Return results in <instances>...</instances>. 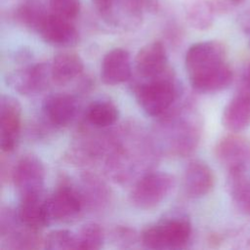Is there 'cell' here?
<instances>
[{
  "mask_svg": "<svg viewBox=\"0 0 250 250\" xmlns=\"http://www.w3.org/2000/svg\"><path fill=\"white\" fill-rule=\"evenodd\" d=\"M202 122L199 114L190 104L177 105L159 117L153 140L158 151L170 155L188 156L191 154L201 139Z\"/></svg>",
  "mask_w": 250,
  "mask_h": 250,
  "instance_id": "obj_1",
  "label": "cell"
},
{
  "mask_svg": "<svg viewBox=\"0 0 250 250\" xmlns=\"http://www.w3.org/2000/svg\"><path fill=\"white\" fill-rule=\"evenodd\" d=\"M135 95L142 109L149 116L161 117L176 106L179 87L174 72L145 79L135 86Z\"/></svg>",
  "mask_w": 250,
  "mask_h": 250,
  "instance_id": "obj_2",
  "label": "cell"
},
{
  "mask_svg": "<svg viewBox=\"0 0 250 250\" xmlns=\"http://www.w3.org/2000/svg\"><path fill=\"white\" fill-rule=\"evenodd\" d=\"M175 177L163 171L143 174L135 183L130 194V203L141 210H150L158 206L175 187Z\"/></svg>",
  "mask_w": 250,
  "mask_h": 250,
  "instance_id": "obj_3",
  "label": "cell"
},
{
  "mask_svg": "<svg viewBox=\"0 0 250 250\" xmlns=\"http://www.w3.org/2000/svg\"><path fill=\"white\" fill-rule=\"evenodd\" d=\"M190 235L189 221L177 217L146 228L141 233V242L149 249H177L184 247Z\"/></svg>",
  "mask_w": 250,
  "mask_h": 250,
  "instance_id": "obj_4",
  "label": "cell"
},
{
  "mask_svg": "<svg viewBox=\"0 0 250 250\" xmlns=\"http://www.w3.org/2000/svg\"><path fill=\"white\" fill-rule=\"evenodd\" d=\"M84 207L79 189L64 184L45 198V209L49 224L70 222L80 215Z\"/></svg>",
  "mask_w": 250,
  "mask_h": 250,
  "instance_id": "obj_5",
  "label": "cell"
},
{
  "mask_svg": "<svg viewBox=\"0 0 250 250\" xmlns=\"http://www.w3.org/2000/svg\"><path fill=\"white\" fill-rule=\"evenodd\" d=\"M12 180L21 197L42 195L45 183V168L39 157L22 155L12 170Z\"/></svg>",
  "mask_w": 250,
  "mask_h": 250,
  "instance_id": "obj_6",
  "label": "cell"
},
{
  "mask_svg": "<svg viewBox=\"0 0 250 250\" xmlns=\"http://www.w3.org/2000/svg\"><path fill=\"white\" fill-rule=\"evenodd\" d=\"M226 57V48L219 41L209 40L191 45L185 58L188 78L219 67L227 62Z\"/></svg>",
  "mask_w": 250,
  "mask_h": 250,
  "instance_id": "obj_7",
  "label": "cell"
},
{
  "mask_svg": "<svg viewBox=\"0 0 250 250\" xmlns=\"http://www.w3.org/2000/svg\"><path fill=\"white\" fill-rule=\"evenodd\" d=\"M52 81L51 63L38 62L21 66L7 75L9 86L21 95L28 96L42 92Z\"/></svg>",
  "mask_w": 250,
  "mask_h": 250,
  "instance_id": "obj_8",
  "label": "cell"
},
{
  "mask_svg": "<svg viewBox=\"0 0 250 250\" xmlns=\"http://www.w3.org/2000/svg\"><path fill=\"white\" fill-rule=\"evenodd\" d=\"M21 124V106L17 99L2 95L0 99V147L10 153L18 146Z\"/></svg>",
  "mask_w": 250,
  "mask_h": 250,
  "instance_id": "obj_9",
  "label": "cell"
},
{
  "mask_svg": "<svg viewBox=\"0 0 250 250\" xmlns=\"http://www.w3.org/2000/svg\"><path fill=\"white\" fill-rule=\"evenodd\" d=\"M135 70L144 80L159 77L171 71L164 45L160 41H154L140 49L135 58Z\"/></svg>",
  "mask_w": 250,
  "mask_h": 250,
  "instance_id": "obj_10",
  "label": "cell"
},
{
  "mask_svg": "<svg viewBox=\"0 0 250 250\" xmlns=\"http://www.w3.org/2000/svg\"><path fill=\"white\" fill-rule=\"evenodd\" d=\"M36 31L45 42L56 47H71L79 39L78 31L71 21L53 13L44 17Z\"/></svg>",
  "mask_w": 250,
  "mask_h": 250,
  "instance_id": "obj_11",
  "label": "cell"
},
{
  "mask_svg": "<svg viewBox=\"0 0 250 250\" xmlns=\"http://www.w3.org/2000/svg\"><path fill=\"white\" fill-rule=\"evenodd\" d=\"M215 155L228 170L245 167L250 160V141L234 132L226 135L216 144Z\"/></svg>",
  "mask_w": 250,
  "mask_h": 250,
  "instance_id": "obj_12",
  "label": "cell"
},
{
  "mask_svg": "<svg viewBox=\"0 0 250 250\" xmlns=\"http://www.w3.org/2000/svg\"><path fill=\"white\" fill-rule=\"evenodd\" d=\"M215 184L212 169L201 160L190 161L183 176V188L187 196L200 198L208 194Z\"/></svg>",
  "mask_w": 250,
  "mask_h": 250,
  "instance_id": "obj_13",
  "label": "cell"
},
{
  "mask_svg": "<svg viewBox=\"0 0 250 250\" xmlns=\"http://www.w3.org/2000/svg\"><path fill=\"white\" fill-rule=\"evenodd\" d=\"M43 112L52 125L56 127H65L69 125L77 115V99L65 93L51 95L44 101Z\"/></svg>",
  "mask_w": 250,
  "mask_h": 250,
  "instance_id": "obj_14",
  "label": "cell"
},
{
  "mask_svg": "<svg viewBox=\"0 0 250 250\" xmlns=\"http://www.w3.org/2000/svg\"><path fill=\"white\" fill-rule=\"evenodd\" d=\"M132 74L130 54L122 48L108 51L101 64V78L106 85H118L127 81Z\"/></svg>",
  "mask_w": 250,
  "mask_h": 250,
  "instance_id": "obj_15",
  "label": "cell"
},
{
  "mask_svg": "<svg viewBox=\"0 0 250 250\" xmlns=\"http://www.w3.org/2000/svg\"><path fill=\"white\" fill-rule=\"evenodd\" d=\"M223 125L229 131L237 133L250 125V94L237 91L226 105Z\"/></svg>",
  "mask_w": 250,
  "mask_h": 250,
  "instance_id": "obj_16",
  "label": "cell"
},
{
  "mask_svg": "<svg viewBox=\"0 0 250 250\" xmlns=\"http://www.w3.org/2000/svg\"><path fill=\"white\" fill-rule=\"evenodd\" d=\"M83 69V61L77 54L59 53L51 62L52 81L57 85H65L78 77Z\"/></svg>",
  "mask_w": 250,
  "mask_h": 250,
  "instance_id": "obj_17",
  "label": "cell"
},
{
  "mask_svg": "<svg viewBox=\"0 0 250 250\" xmlns=\"http://www.w3.org/2000/svg\"><path fill=\"white\" fill-rule=\"evenodd\" d=\"M18 215L23 226L37 231L49 225L43 194L21 197Z\"/></svg>",
  "mask_w": 250,
  "mask_h": 250,
  "instance_id": "obj_18",
  "label": "cell"
},
{
  "mask_svg": "<svg viewBox=\"0 0 250 250\" xmlns=\"http://www.w3.org/2000/svg\"><path fill=\"white\" fill-rule=\"evenodd\" d=\"M233 73L230 66L225 62L219 67L189 78L193 89L202 93H212L226 89L232 82Z\"/></svg>",
  "mask_w": 250,
  "mask_h": 250,
  "instance_id": "obj_19",
  "label": "cell"
},
{
  "mask_svg": "<svg viewBox=\"0 0 250 250\" xmlns=\"http://www.w3.org/2000/svg\"><path fill=\"white\" fill-rule=\"evenodd\" d=\"M228 188L236 207L250 216V180L245 175V167L228 170Z\"/></svg>",
  "mask_w": 250,
  "mask_h": 250,
  "instance_id": "obj_20",
  "label": "cell"
},
{
  "mask_svg": "<svg viewBox=\"0 0 250 250\" xmlns=\"http://www.w3.org/2000/svg\"><path fill=\"white\" fill-rule=\"evenodd\" d=\"M85 207L95 210L103 209L109 200L110 191L107 186L96 175L85 174L82 177V190H79Z\"/></svg>",
  "mask_w": 250,
  "mask_h": 250,
  "instance_id": "obj_21",
  "label": "cell"
},
{
  "mask_svg": "<svg viewBox=\"0 0 250 250\" xmlns=\"http://www.w3.org/2000/svg\"><path fill=\"white\" fill-rule=\"evenodd\" d=\"M119 116L118 107L110 100H97L91 103L85 111L87 123L97 129H104L113 125Z\"/></svg>",
  "mask_w": 250,
  "mask_h": 250,
  "instance_id": "obj_22",
  "label": "cell"
},
{
  "mask_svg": "<svg viewBox=\"0 0 250 250\" xmlns=\"http://www.w3.org/2000/svg\"><path fill=\"white\" fill-rule=\"evenodd\" d=\"M184 13L188 23L199 30L208 29L216 14L209 0H185Z\"/></svg>",
  "mask_w": 250,
  "mask_h": 250,
  "instance_id": "obj_23",
  "label": "cell"
},
{
  "mask_svg": "<svg viewBox=\"0 0 250 250\" xmlns=\"http://www.w3.org/2000/svg\"><path fill=\"white\" fill-rule=\"evenodd\" d=\"M104 242V231L96 223H88L81 227L76 233V249L96 250Z\"/></svg>",
  "mask_w": 250,
  "mask_h": 250,
  "instance_id": "obj_24",
  "label": "cell"
},
{
  "mask_svg": "<svg viewBox=\"0 0 250 250\" xmlns=\"http://www.w3.org/2000/svg\"><path fill=\"white\" fill-rule=\"evenodd\" d=\"M46 15L42 6L35 0H25L16 10L17 21L35 31Z\"/></svg>",
  "mask_w": 250,
  "mask_h": 250,
  "instance_id": "obj_25",
  "label": "cell"
},
{
  "mask_svg": "<svg viewBox=\"0 0 250 250\" xmlns=\"http://www.w3.org/2000/svg\"><path fill=\"white\" fill-rule=\"evenodd\" d=\"M43 248L48 250L76 249V233L68 229H54L43 238Z\"/></svg>",
  "mask_w": 250,
  "mask_h": 250,
  "instance_id": "obj_26",
  "label": "cell"
},
{
  "mask_svg": "<svg viewBox=\"0 0 250 250\" xmlns=\"http://www.w3.org/2000/svg\"><path fill=\"white\" fill-rule=\"evenodd\" d=\"M101 17L108 23L119 26L121 21V0H91Z\"/></svg>",
  "mask_w": 250,
  "mask_h": 250,
  "instance_id": "obj_27",
  "label": "cell"
},
{
  "mask_svg": "<svg viewBox=\"0 0 250 250\" xmlns=\"http://www.w3.org/2000/svg\"><path fill=\"white\" fill-rule=\"evenodd\" d=\"M51 12L59 17L72 21L80 11V0H49Z\"/></svg>",
  "mask_w": 250,
  "mask_h": 250,
  "instance_id": "obj_28",
  "label": "cell"
},
{
  "mask_svg": "<svg viewBox=\"0 0 250 250\" xmlns=\"http://www.w3.org/2000/svg\"><path fill=\"white\" fill-rule=\"evenodd\" d=\"M23 226L19 218L18 211L10 207H3L0 215V236L4 238Z\"/></svg>",
  "mask_w": 250,
  "mask_h": 250,
  "instance_id": "obj_29",
  "label": "cell"
},
{
  "mask_svg": "<svg viewBox=\"0 0 250 250\" xmlns=\"http://www.w3.org/2000/svg\"><path fill=\"white\" fill-rule=\"evenodd\" d=\"M238 91L250 94V64L246 66L241 75Z\"/></svg>",
  "mask_w": 250,
  "mask_h": 250,
  "instance_id": "obj_30",
  "label": "cell"
},
{
  "mask_svg": "<svg viewBox=\"0 0 250 250\" xmlns=\"http://www.w3.org/2000/svg\"><path fill=\"white\" fill-rule=\"evenodd\" d=\"M214 12L217 13H223L228 10L229 3L227 0H209Z\"/></svg>",
  "mask_w": 250,
  "mask_h": 250,
  "instance_id": "obj_31",
  "label": "cell"
},
{
  "mask_svg": "<svg viewBox=\"0 0 250 250\" xmlns=\"http://www.w3.org/2000/svg\"><path fill=\"white\" fill-rule=\"evenodd\" d=\"M241 27L248 33H250V11L245 13L242 18H241V21H240Z\"/></svg>",
  "mask_w": 250,
  "mask_h": 250,
  "instance_id": "obj_32",
  "label": "cell"
},
{
  "mask_svg": "<svg viewBox=\"0 0 250 250\" xmlns=\"http://www.w3.org/2000/svg\"><path fill=\"white\" fill-rule=\"evenodd\" d=\"M232 3H240V2H242L243 0H230Z\"/></svg>",
  "mask_w": 250,
  "mask_h": 250,
  "instance_id": "obj_33",
  "label": "cell"
}]
</instances>
